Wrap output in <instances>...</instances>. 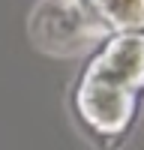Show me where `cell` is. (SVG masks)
<instances>
[{
  "label": "cell",
  "mask_w": 144,
  "mask_h": 150,
  "mask_svg": "<svg viewBox=\"0 0 144 150\" xmlns=\"http://www.w3.org/2000/svg\"><path fill=\"white\" fill-rule=\"evenodd\" d=\"M144 87V36H117L90 63L78 87V114L93 132L117 135L129 126L135 90Z\"/></svg>",
  "instance_id": "cell-1"
},
{
  "label": "cell",
  "mask_w": 144,
  "mask_h": 150,
  "mask_svg": "<svg viewBox=\"0 0 144 150\" xmlns=\"http://www.w3.org/2000/svg\"><path fill=\"white\" fill-rule=\"evenodd\" d=\"M30 33L51 54H75L99 36V21L78 0H42L30 18Z\"/></svg>",
  "instance_id": "cell-2"
},
{
  "label": "cell",
  "mask_w": 144,
  "mask_h": 150,
  "mask_svg": "<svg viewBox=\"0 0 144 150\" xmlns=\"http://www.w3.org/2000/svg\"><path fill=\"white\" fill-rule=\"evenodd\" d=\"M93 6L117 27L144 24V0H93Z\"/></svg>",
  "instance_id": "cell-3"
}]
</instances>
